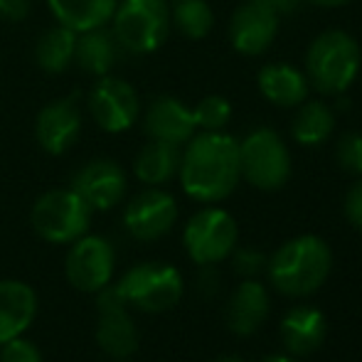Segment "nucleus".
Segmentation results:
<instances>
[{"instance_id": "f257e3e1", "label": "nucleus", "mask_w": 362, "mask_h": 362, "mask_svg": "<svg viewBox=\"0 0 362 362\" xmlns=\"http://www.w3.org/2000/svg\"><path fill=\"white\" fill-rule=\"evenodd\" d=\"M180 185L197 202H219L234 192L242 180L239 141L224 131H200L182 148Z\"/></svg>"}, {"instance_id": "f03ea898", "label": "nucleus", "mask_w": 362, "mask_h": 362, "mask_svg": "<svg viewBox=\"0 0 362 362\" xmlns=\"http://www.w3.org/2000/svg\"><path fill=\"white\" fill-rule=\"evenodd\" d=\"M362 67L360 42L348 30H323L305 49L303 72L323 96H340L355 84Z\"/></svg>"}, {"instance_id": "7ed1b4c3", "label": "nucleus", "mask_w": 362, "mask_h": 362, "mask_svg": "<svg viewBox=\"0 0 362 362\" xmlns=\"http://www.w3.org/2000/svg\"><path fill=\"white\" fill-rule=\"evenodd\" d=\"M333 267L330 247L320 237L303 234L284 244L269 262L274 288L286 296H308L323 286Z\"/></svg>"}, {"instance_id": "20e7f679", "label": "nucleus", "mask_w": 362, "mask_h": 362, "mask_svg": "<svg viewBox=\"0 0 362 362\" xmlns=\"http://www.w3.org/2000/svg\"><path fill=\"white\" fill-rule=\"evenodd\" d=\"M111 33L126 52H156L170 35V5L168 0H119L111 15Z\"/></svg>"}, {"instance_id": "39448f33", "label": "nucleus", "mask_w": 362, "mask_h": 362, "mask_svg": "<svg viewBox=\"0 0 362 362\" xmlns=\"http://www.w3.org/2000/svg\"><path fill=\"white\" fill-rule=\"evenodd\" d=\"M239 170L259 190H279L291 177L288 146L274 129H254L239 141Z\"/></svg>"}, {"instance_id": "423d86ee", "label": "nucleus", "mask_w": 362, "mask_h": 362, "mask_svg": "<svg viewBox=\"0 0 362 362\" xmlns=\"http://www.w3.org/2000/svg\"><path fill=\"white\" fill-rule=\"evenodd\" d=\"M91 207L69 190H49L40 195L33 205L30 219L37 237L49 244H72L89 232Z\"/></svg>"}, {"instance_id": "0eeeda50", "label": "nucleus", "mask_w": 362, "mask_h": 362, "mask_svg": "<svg viewBox=\"0 0 362 362\" xmlns=\"http://www.w3.org/2000/svg\"><path fill=\"white\" fill-rule=\"evenodd\" d=\"M116 286L124 296L126 305H136L146 313H160L180 300L182 276L173 264L144 262L129 269Z\"/></svg>"}, {"instance_id": "6e6552de", "label": "nucleus", "mask_w": 362, "mask_h": 362, "mask_svg": "<svg viewBox=\"0 0 362 362\" xmlns=\"http://www.w3.org/2000/svg\"><path fill=\"white\" fill-rule=\"evenodd\" d=\"M182 242L192 262L200 267H212L227 259L237 247V222L227 210L205 207L185 224Z\"/></svg>"}, {"instance_id": "1a4fd4ad", "label": "nucleus", "mask_w": 362, "mask_h": 362, "mask_svg": "<svg viewBox=\"0 0 362 362\" xmlns=\"http://www.w3.org/2000/svg\"><path fill=\"white\" fill-rule=\"evenodd\" d=\"M89 116L106 134H124L136 126L141 116L139 91L121 76H96V84L89 91Z\"/></svg>"}, {"instance_id": "9d476101", "label": "nucleus", "mask_w": 362, "mask_h": 362, "mask_svg": "<svg viewBox=\"0 0 362 362\" xmlns=\"http://www.w3.org/2000/svg\"><path fill=\"white\" fill-rule=\"evenodd\" d=\"M114 247L104 237L84 234L72 242L67 262H64V272H67V281L76 291L96 293L99 288L109 286L111 276H114Z\"/></svg>"}, {"instance_id": "9b49d317", "label": "nucleus", "mask_w": 362, "mask_h": 362, "mask_svg": "<svg viewBox=\"0 0 362 362\" xmlns=\"http://www.w3.org/2000/svg\"><path fill=\"white\" fill-rule=\"evenodd\" d=\"M279 18L281 15L274 13L259 0H244L229 18V42H232L234 52L242 57H262L272 49L279 35Z\"/></svg>"}, {"instance_id": "f8f14e48", "label": "nucleus", "mask_w": 362, "mask_h": 362, "mask_svg": "<svg viewBox=\"0 0 362 362\" xmlns=\"http://www.w3.org/2000/svg\"><path fill=\"white\" fill-rule=\"evenodd\" d=\"M177 219V202L170 192L158 190H144L126 205L124 224L129 234L139 242H156L165 237L173 229Z\"/></svg>"}, {"instance_id": "ddd939ff", "label": "nucleus", "mask_w": 362, "mask_h": 362, "mask_svg": "<svg viewBox=\"0 0 362 362\" xmlns=\"http://www.w3.org/2000/svg\"><path fill=\"white\" fill-rule=\"evenodd\" d=\"M81 136V109L76 99H54L35 119V141L49 156H64Z\"/></svg>"}, {"instance_id": "4468645a", "label": "nucleus", "mask_w": 362, "mask_h": 362, "mask_svg": "<svg viewBox=\"0 0 362 362\" xmlns=\"http://www.w3.org/2000/svg\"><path fill=\"white\" fill-rule=\"evenodd\" d=\"M72 190L91 210H114L126 195V173L116 160H89L72 180Z\"/></svg>"}, {"instance_id": "2eb2a0df", "label": "nucleus", "mask_w": 362, "mask_h": 362, "mask_svg": "<svg viewBox=\"0 0 362 362\" xmlns=\"http://www.w3.org/2000/svg\"><path fill=\"white\" fill-rule=\"evenodd\" d=\"M144 129L148 139L165 141V144L180 148L197 134L192 109L175 96H156L148 104L144 114Z\"/></svg>"}, {"instance_id": "dca6fc26", "label": "nucleus", "mask_w": 362, "mask_h": 362, "mask_svg": "<svg viewBox=\"0 0 362 362\" xmlns=\"http://www.w3.org/2000/svg\"><path fill=\"white\" fill-rule=\"evenodd\" d=\"M257 86L262 96L269 104L279 106V109H296L308 99V76L303 69L293 67L288 62H272L264 64L257 74Z\"/></svg>"}, {"instance_id": "f3484780", "label": "nucleus", "mask_w": 362, "mask_h": 362, "mask_svg": "<svg viewBox=\"0 0 362 362\" xmlns=\"http://www.w3.org/2000/svg\"><path fill=\"white\" fill-rule=\"evenodd\" d=\"M37 315V296L33 286L15 279L0 281V345L23 335Z\"/></svg>"}, {"instance_id": "a211bd4d", "label": "nucleus", "mask_w": 362, "mask_h": 362, "mask_svg": "<svg viewBox=\"0 0 362 362\" xmlns=\"http://www.w3.org/2000/svg\"><path fill=\"white\" fill-rule=\"evenodd\" d=\"M328 323L313 305H296L281 320V340L291 355H310L323 345Z\"/></svg>"}, {"instance_id": "6ab92c4d", "label": "nucleus", "mask_w": 362, "mask_h": 362, "mask_svg": "<svg viewBox=\"0 0 362 362\" xmlns=\"http://www.w3.org/2000/svg\"><path fill=\"white\" fill-rule=\"evenodd\" d=\"M269 315V291L254 279H247L232 293L227 305V325L237 335H252Z\"/></svg>"}, {"instance_id": "aec40b11", "label": "nucleus", "mask_w": 362, "mask_h": 362, "mask_svg": "<svg viewBox=\"0 0 362 362\" xmlns=\"http://www.w3.org/2000/svg\"><path fill=\"white\" fill-rule=\"evenodd\" d=\"M121 45L116 42L109 28H94L86 33H76L74 64L91 76H104L116 67Z\"/></svg>"}, {"instance_id": "412c9836", "label": "nucleus", "mask_w": 362, "mask_h": 362, "mask_svg": "<svg viewBox=\"0 0 362 362\" xmlns=\"http://www.w3.org/2000/svg\"><path fill=\"white\" fill-rule=\"evenodd\" d=\"M116 5L119 0H47L52 18L74 33L106 28L111 23Z\"/></svg>"}, {"instance_id": "4be33fe9", "label": "nucleus", "mask_w": 362, "mask_h": 362, "mask_svg": "<svg viewBox=\"0 0 362 362\" xmlns=\"http://www.w3.org/2000/svg\"><path fill=\"white\" fill-rule=\"evenodd\" d=\"M180 146L165 144V141H148L134 160V173L144 185L160 187L170 182L180 170Z\"/></svg>"}, {"instance_id": "5701e85b", "label": "nucleus", "mask_w": 362, "mask_h": 362, "mask_svg": "<svg viewBox=\"0 0 362 362\" xmlns=\"http://www.w3.org/2000/svg\"><path fill=\"white\" fill-rule=\"evenodd\" d=\"M335 111L323 99H305L296 106V116L291 121V139L298 146H320L333 136Z\"/></svg>"}, {"instance_id": "b1692460", "label": "nucleus", "mask_w": 362, "mask_h": 362, "mask_svg": "<svg viewBox=\"0 0 362 362\" xmlns=\"http://www.w3.org/2000/svg\"><path fill=\"white\" fill-rule=\"evenodd\" d=\"M96 343L109 358L126 360L139 350V330L126 308L106 310L99 313V325H96Z\"/></svg>"}, {"instance_id": "393cba45", "label": "nucleus", "mask_w": 362, "mask_h": 362, "mask_svg": "<svg viewBox=\"0 0 362 362\" xmlns=\"http://www.w3.org/2000/svg\"><path fill=\"white\" fill-rule=\"evenodd\" d=\"M74 47H76V33L64 25L45 30L35 45V62L42 72L47 74H62L74 64Z\"/></svg>"}, {"instance_id": "a878e982", "label": "nucleus", "mask_w": 362, "mask_h": 362, "mask_svg": "<svg viewBox=\"0 0 362 362\" xmlns=\"http://www.w3.org/2000/svg\"><path fill=\"white\" fill-rule=\"evenodd\" d=\"M170 28L187 40H205L215 28V10L207 0H168Z\"/></svg>"}, {"instance_id": "bb28decb", "label": "nucleus", "mask_w": 362, "mask_h": 362, "mask_svg": "<svg viewBox=\"0 0 362 362\" xmlns=\"http://www.w3.org/2000/svg\"><path fill=\"white\" fill-rule=\"evenodd\" d=\"M192 116H195V126L200 131H222L232 119V104L222 94L202 96L192 106Z\"/></svg>"}, {"instance_id": "cd10ccee", "label": "nucleus", "mask_w": 362, "mask_h": 362, "mask_svg": "<svg viewBox=\"0 0 362 362\" xmlns=\"http://www.w3.org/2000/svg\"><path fill=\"white\" fill-rule=\"evenodd\" d=\"M335 160L350 175H362V134L348 131L340 136L335 146Z\"/></svg>"}, {"instance_id": "c85d7f7f", "label": "nucleus", "mask_w": 362, "mask_h": 362, "mask_svg": "<svg viewBox=\"0 0 362 362\" xmlns=\"http://www.w3.org/2000/svg\"><path fill=\"white\" fill-rule=\"evenodd\" d=\"M0 362H42V353H40L33 340L18 335V338L3 343Z\"/></svg>"}, {"instance_id": "c756f323", "label": "nucleus", "mask_w": 362, "mask_h": 362, "mask_svg": "<svg viewBox=\"0 0 362 362\" xmlns=\"http://www.w3.org/2000/svg\"><path fill=\"white\" fill-rule=\"evenodd\" d=\"M267 267V254L259 252V249H239L234 254V269L237 274H242L244 279H254L259 272H264Z\"/></svg>"}, {"instance_id": "7c9ffc66", "label": "nucleus", "mask_w": 362, "mask_h": 362, "mask_svg": "<svg viewBox=\"0 0 362 362\" xmlns=\"http://www.w3.org/2000/svg\"><path fill=\"white\" fill-rule=\"evenodd\" d=\"M345 217L350 219L353 227H358L362 232V180L355 182L345 195Z\"/></svg>"}, {"instance_id": "2f4dec72", "label": "nucleus", "mask_w": 362, "mask_h": 362, "mask_svg": "<svg viewBox=\"0 0 362 362\" xmlns=\"http://www.w3.org/2000/svg\"><path fill=\"white\" fill-rule=\"evenodd\" d=\"M33 10L30 0H0V20L5 23H20Z\"/></svg>"}, {"instance_id": "473e14b6", "label": "nucleus", "mask_w": 362, "mask_h": 362, "mask_svg": "<svg viewBox=\"0 0 362 362\" xmlns=\"http://www.w3.org/2000/svg\"><path fill=\"white\" fill-rule=\"evenodd\" d=\"M259 3H264L267 8H272L274 13H279V15H288V13H293V10H298V5L303 3V0H259Z\"/></svg>"}, {"instance_id": "72a5a7b5", "label": "nucleus", "mask_w": 362, "mask_h": 362, "mask_svg": "<svg viewBox=\"0 0 362 362\" xmlns=\"http://www.w3.org/2000/svg\"><path fill=\"white\" fill-rule=\"evenodd\" d=\"M305 3L315 5V8H325V10H335V8H345L353 0H305Z\"/></svg>"}, {"instance_id": "f704fd0d", "label": "nucleus", "mask_w": 362, "mask_h": 362, "mask_svg": "<svg viewBox=\"0 0 362 362\" xmlns=\"http://www.w3.org/2000/svg\"><path fill=\"white\" fill-rule=\"evenodd\" d=\"M264 362H296V360L286 358V355H272V358H267Z\"/></svg>"}, {"instance_id": "c9c22d12", "label": "nucleus", "mask_w": 362, "mask_h": 362, "mask_svg": "<svg viewBox=\"0 0 362 362\" xmlns=\"http://www.w3.org/2000/svg\"><path fill=\"white\" fill-rule=\"evenodd\" d=\"M215 362H244L242 358H237V355H224V358H219Z\"/></svg>"}]
</instances>
